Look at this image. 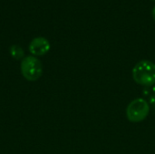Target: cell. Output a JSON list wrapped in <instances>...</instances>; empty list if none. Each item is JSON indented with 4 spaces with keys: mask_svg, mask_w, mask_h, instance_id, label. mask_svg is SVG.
I'll return each mask as SVG.
<instances>
[{
    "mask_svg": "<svg viewBox=\"0 0 155 154\" xmlns=\"http://www.w3.org/2000/svg\"><path fill=\"white\" fill-rule=\"evenodd\" d=\"M153 93H155V85H154V86H153Z\"/></svg>",
    "mask_w": 155,
    "mask_h": 154,
    "instance_id": "cell-7",
    "label": "cell"
},
{
    "mask_svg": "<svg viewBox=\"0 0 155 154\" xmlns=\"http://www.w3.org/2000/svg\"><path fill=\"white\" fill-rule=\"evenodd\" d=\"M150 113V106L146 100L136 98L133 100L126 108V117L131 123H141L144 121Z\"/></svg>",
    "mask_w": 155,
    "mask_h": 154,
    "instance_id": "cell-2",
    "label": "cell"
},
{
    "mask_svg": "<svg viewBox=\"0 0 155 154\" xmlns=\"http://www.w3.org/2000/svg\"><path fill=\"white\" fill-rule=\"evenodd\" d=\"M20 69L22 75L29 82L38 80L43 74V65L36 56L29 55L24 57L21 61Z\"/></svg>",
    "mask_w": 155,
    "mask_h": 154,
    "instance_id": "cell-3",
    "label": "cell"
},
{
    "mask_svg": "<svg viewBox=\"0 0 155 154\" xmlns=\"http://www.w3.org/2000/svg\"><path fill=\"white\" fill-rule=\"evenodd\" d=\"M132 74L138 84L153 86L155 84V64L149 60H142L134 65Z\"/></svg>",
    "mask_w": 155,
    "mask_h": 154,
    "instance_id": "cell-1",
    "label": "cell"
},
{
    "mask_svg": "<svg viewBox=\"0 0 155 154\" xmlns=\"http://www.w3.org/2000/svg\"><path fill=\"white\" fill-rule=\"evenodd\" d=\"M29 52L34 55V56H42L46 54L50 48V43L49 41L42 36H38L34 38L30 44H29Z\"/></svg>",
    "mask_w": 155,
    "mask_h": 154,
    "instance_id": "cell-4",
    "label": "cell"
},
{
    "mask_svg": "<svg viewBox=\"0 0 155 154\" xmlns=\"http://www.w3.org/2000/svg\"><path fill=\"white\" fill-rule=\"evenodd\" d=\"M152 1H155V0H152Z\"/></svg>",
    "mask_w": 155,
    "mask_h": 154,
    "instance_id": "cell-8",
    "label": "cell"
},
{
    "mask_svg": "<svg viewBox=\"0 0 155 154\" xmlns=\"http://www.w3.org/2000/svg\"><path fill=\"white\" fill-rule=\"evenodd\" d=\"M153 20L155 21V6L153 7Z\"/></svg>",
    "mask_w": 155,
    "mask_h": 154,
    "instance_id": "cell-6",
    "label": "cell"
},
{
    "mask_svg": "<svg viewBox=\"0 0 155 154\" xmlns=\"http://www.w3.org/2000/svg\"><path fill=\"white\" fill-rule=\"evenodd\" d=\"M10 55L15 59V60H21L24 58V55H25V52L23 50V48L17 44H13L10 46Z\"/></svg>",
    "mask_w": 155,
    "mask_h": 154,
    "instance_id": "cell-5",
    "label": "cell"
}]
</instances>
